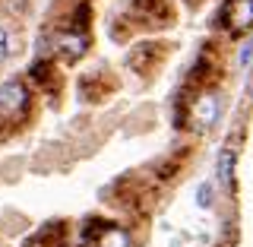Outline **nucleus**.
<instances>
[{
  "label": "nucleus",
  "instance_id": "1",
  "mask_svg": "<svg viewBox=\"0 0 253 247\" xmlns=\"http://www.w3.org/2000/svg\"><path fill=\"white\" fill-rule=\"evenodd\" d=\"M22 105H26V89H22V83L6 79V83L0 86V108H3V111H16Z\"/></svg>",
  "mask_w": 253,
  "mask_h": 247
},
{
  "label": "nucleus",
  "instance_id": "2",
  "mask_svg": "<svg viewBox=\"0 0 253 247\" xmlns=\"http://www.w3.org/2000/svg\"><path fill=\"white\" fill-rule=\"evenodd\" d=\"M231 168H234V149L228 146V149H221V155H218V178L231 181Z\"/></svg>",
  "mask_w": 253,
  "mask_h": 247
},
{
  "label": "nucleus",
  "instance_id": "3",
  "mask_svg": "<svg viewBox=\"0 0 253 247\" xmlns=\"http://www.w3.org/2000/svg\"><path fill=\"white\" fill-rule=\"evenodd\" d=\"M10 51H13V48H10V32H6V26L0 22V63L10 57Z\"/></svg>",
  "mask_w": 253,
  "mask_h": 247
},
{
  "label": "nucleus",
  "instance_id": "4",
  "mask_svg": "<svg viewBox=\"0 0 253 247\" xmlns=\"http://www.w3.org/2000/svg\"><path fill=\"white\" fill-rule=\"evenodd\" d=\"M250 57H253V42H250V45L241 51V63H250Z\"/></svg>",
  "mask_w": 253,
  "mask_h": 247
}]
</instances>
